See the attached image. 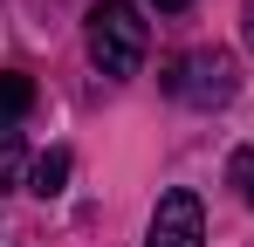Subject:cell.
<instances>
[{"instance_id": "cell-1", "label": "cell", "mask_w": 254, "mask_h": 247, "mask_svg": "<svg viewBox=\"0 0 254 247\" xmlns=\"http://www.w3.org/2000/svg\"><path fill=\"white\" fill-rule=\"evenodd\" d=\"M83 35H89V62L103 69V76H137L144 69V48H151V28H144V14L130 7V0H96L89 7V21H83Z\"/></svg>"}, {"instance_id": "cell-2", "label": "cell", "mask_w": 254, "mask_h": 247, "mask_svg": "<svg viewBox=\"0 0 254 247\" xmlns=\"http://www.w3.org/2000/svg\"><path fill=\"white\" fill-rule=\"evenodd\" d=\"M165 89L179 103H192V110H220V103H234V89H241V62H234L227 48H192L186 62H172Z\"/></svg>"}, {"instance_id": "cell-3", "label": "cell", "mask_w": 254, "mask_h": 247, "mask_svg": "<svg viewBox=\"0 0 254 247\" xmlns=\"http://www.w3.org/2000/svg\"><path fill=\"white\" fill-rule=\"evenodd\" d=\"M144 247H206V206H199V192L172 185L165 199H158V213H151Z\"/></svg>"}, {"instance_id": "cell-4", "label": "cell", "mask_w": 254, "mask_h": 247, "mask_svg": "<svg viewBox=\"0 0 254 247\" xmlns=\"http://www.w3.org/2000/svg\"><path fill=\"white\" fill-rule=\"evenodd\" d=\"M69 172H76V158L55 144V151H42V158L28 165V192H35V199H55V192L69 185Z\"/></svg>"}, {"instance_id": "cell-5", "label": "cell", "mask_w": 254, "mask_h": 247, "mask_svg": "<svg viewBox=\"0 0 254 247\" xmlns=\"http://www.w3.org/2000/svg\"><path fill=\"white\" fill-rule=\"evenodd\" d=\"M35 110V82H28V69H0V124H21Z\"/></svg>"}, {"instance_id": "cell-6", "label": "cell", "mask_w": 254, "mask_h": 247, "mask_svg": "<svg viewBox=\"0 0 254 247\" xmlns=\"http://www.w3.org/2000/svg\"><path fill=\"white\" fill-rule=\"evenodd\" d=\"M21 179H28V144L14 124H0V192H14Z\"/></svg>"}, {"instance_id": "cell-7", "label": "cell", "mask_w": 254, "mask_h": 247, "mask_svg": "<svg viewBox=\"0 0 254 247\" xmlns=\"http://www.w3.org/2000/svg\"><path fill=\"white\" fill-rule=\"evenodd\" d=\"M227 185L241 192V206H254V151H248V144L227 158Z\"/></svg>"}, {"instance_id": "cell-8", "label": "cell", "mask_w": 254, "mask_h": 247, "mask_svg": "<svg viewBox=\"0 0 254 247\" xmlns=\"http://www.w3.org/2000/svg\"><path fill=\"white\" fill-rule=\"evenodd\" d=\"M144 7H158V14H186L192 0H144Z\"/></svg>"}, {"instance_id": "cell-9", "label": "cell", "mask_w": 254, "mask_h": 247, "mask_svg": "<svg viewBox=\"0 0 254 247\" xmlns=\"http://www.w3.org/2000/svg\"><path fill=\"white\" fill-rule=\"evenodd\" d=\"M248 48H254V0H248Z\"/></svg>"}]
</instances>
